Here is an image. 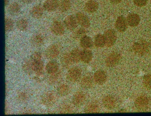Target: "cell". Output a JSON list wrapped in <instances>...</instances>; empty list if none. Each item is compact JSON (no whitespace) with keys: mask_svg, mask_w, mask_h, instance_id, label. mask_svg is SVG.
I'll return each mask as SVG.
<instances>
[{"mask_svg":"<svg viewBox=\"0 0 151 116\" xmlns=\"http://www.w3.org/2000/svg\"><path fill=\"white\" fill-rule=\"evenodd\" d=\"M81 76V70L78 67H73L70 69L67 74V78L70 82H77Z\"/></svg>","mask_w":151,"mask_h":116,"instance_id":"cell-2","label":"cell"},{"mask_svg":"<svg viewBox=\"0 0 151 116\" xmlns=\"http://www.w3.org/2000/svg\"><path fill=\"white\" fill-rule=\"evenodd\" d=\"M59 6V3L57 0H47L43 4L44 8L50 12L55 11Z\"/></svg>","mask_w":151,"mask_h":116,"instance_id":"cell-13","label":"cell"},{"mask_svg":"<svg viewBox=\"0 0 151 116\" xmlns=\"http://www.w3.org/2000/svg\"><path fill=\"white\" fill-rule=\"evenodd\" d=\"M76 18L78 23L81 26L84 28L89 27L90 26V21L88 17L81 12H78L76 15Z\"/></svg>","mask_w":151,"mask_h":116,"instance_id":"cell-11","label":"cell"},{"mask_svg":"<svg viewBox=\"0 0 151 116\" xmlns=\"http://www.w3.org/2000/svg\"><path fill=\"white\" fill-rule=\"evenodd\" d=\"M86 100V95L82 92H78L73 96L72 102L74 105L78 107L83 105Z\"/></svg>","mask_w":151,"mask_h":116,"instance_id":"cell-8","label":"cell"},{"mask_svg":"<svg viewBox=\"0 0 151 116\" xmlns=\"http://www.w3.org/2000/svg\"><path fill=\"white\" fill-rule=\"evenodd\" d=\"M60 54V49L56 44H52L47 48L45 50L46 57L49 59L56 58Z\"/></svg>","mask_w":151,"mask_h":116,"instance_id":"cell-4","label":"cell"},{"mask_svg":"<svg viewBox=\"0 0 151 116\" xmlns=\"http://www.w3.org/2000/svg\"><path fill=\"white\" fill-rule=\"evenodd\" d=\"M127 27L128 23L125 18L123 16L119 17L115 23V27L116 29L120 32H123L127 30Z\"/></svg>","mask_w":151,"mask_h":116,"instance_id":"cell-12","label":"cell"},{"mask_svg":"<svg viewBox=\"0 0 151 116\" xmlns=\"http://www.w3.org/2000/svg\"><path fill=\"white\" fill-rule=\"evenodd\" d=\"M41 102L42 104L44 105L47 107H50L52 106L54 103H55V97L54 95L51 93H46L42 96Z\"/></svg>","mask_w":151,"mask_h":116,"instance_id":"cell-10","label":"cell"},{"mask_svg":"<svg viewBox=\"0 0 151 116\" xmlns=\"http://www.w3.org/2000/svg\"><path fill=\"white\" fill-rule=\"evenodd\" d=\"M61 77V73L57 71L56 73L52 74L50 77L48 81L50 84H55L59 81Z\"/></svg>","mask_w":151,"mask_h":116,"instance_id":"cell-34","label":"cell"},{"mask_svg":"<svg viewBox=\"0 0 151 116\" xmlns=\"http://www.w3.org/2000/svg\"><path fill=\"white\" fill-rule=\"evenodd\" d=\"M23 70L26 74H31L33 72L32 66V61L26 60L24 61L22 64Z\"/></svg>","mask_w":151,"mask_h":116,"instance_id":"cell-29","label":"cell"},{"mask_svg":"<svg viewBox=\"0 0 151 116\" xmlns=\"http://www.w3.org/2000/svg\"><path fill=\"white\" fill-rule=\"evenodd\" d=\"M122 0H110V2L112 4H118L120 3Z\"/></svg>","mask_w":151,"mask_h":116,"instance_id":"cell-41","label":"cell"},{"mask_svg":"<svg viewBox=\"0 0 151 116\" xmlns=\"http://www.w3.org/2000/svg\"><path fill=\"white\" fill-rule=\"evenodd\" d=\"M32 66L33 72L36 73L37 74L40 75L42 74L43 71L44 64L41 59L32 61Z\"/></svg>","mask_w":151,"mask_h":116,"instance_id":"cell-17","label":"cell"},{"mask_svg":"<svg viewBox=\"0 0 151 116\" xmlns=\"http://www.w3.org/2000/svg\"><path fill=\"white\" fill-rule=\"evenodd\" d=\"M99 111L98 104L94 102L88 103L85 107V112L86 113H98Z\"/></svg>","mask_w":151,"mask_h":116,"instance_id":"cell-21","label":"cell"},{"mask_svg":"<svg viewBox=\"0 0 151 116\" xmlns=\"http://www.w3.org/2000/svg\"><path fill=\"white\" fill-rule=\"evenodd\" d=\"M61 63L65 68H68L73 64V62L70 56V54H65L61 57Z\"/></svg>","mask_w":151,"mask_h":116,"instance_id":"cell-26","label":"cell"},{"mask_svg":"<svg viewBox=\"0 0 151 116\" xmlns=\"http://www.w3.org/2000/svg\"><path fill=\"white\" fill-rule=\"evenodd\" d=\"M41 54L39 52H35L32 54L31 57V61H34L36 60H40L41 59Z\"/></svg>","mask_w":151,"mask_h":116,"instance_id":"cell-39","label":"cell"},{"mask_svg":"<svg viewBox=\"0 0 151 116\" xmlns=\"http://www.w3.org/2000/svg\"><path fill=\"white\" fill-rule=\"evenodd\" d=\"M94 44L97 47H103L105 45L104 36L101 34H97L94 38Z\"/></svg>","mask_w":151,"mask_h":116,"instance_id":"cell-31","label":"cell"},{"mask_svg":"<svg viewBox=\"0 0 151 116\" xmlns=\"http://www.w3.org/2000/svg\"><path fill=\"white\" fill-rule=\"evenodd\" d=\"M9 0H4V1H5V6H6L7 5H8V3H9Z\"/></svg>","mask_w":151,"mask_h":116,"instance_id":"cell-43","label":"cell"},{"mask_svg":"<svg viewBox=\"0 0 151 116\" xmlns=\"http://www.w3.org/2000/svg\"><path fill=\"white\" fill-rule=\"evenodd\" d=\"M132 49L134 52L138 55H145L149 51V45L145 40H140L134 44L132 46Z\"/></svg>","mask_w":151,"mask_h":116,"instance_id":"cell-1","label":"cell"},{"mask_svg":"<svg viewBox=\"0 0 151 116\" xmlns=\"http://www.w3.org/2000/svg\"><path fill=\"white\" fill-rule=\"evenodd\" d=\"M107 79V75L103 70H98L95 72L94 75V80L98 84H104Z\"/></svg>","mask_w":151,"mask_h":116,"instance_id":"cell-14","label":"cell"},{"mask_svg":"<svg viewBox=\"0 0 151 116\" xmlns=\"http://www.w3.org/2000/svg\"><path fill=\"white\" fill-rule=\"evenodd\" d=\"M34 0H22V1L25 4H30Z\"/></svg>","mask_w":151,"mask_h":116,"instance_id":"cell-42","label":"cell"},{"mask_svg":"<svg viewBox=\"0 0 151 116\" xmlns=\"http://www.w3.org/2000/svg\"><path fill=\"white\" fill-rule=\"evenodd\" d=\"M120 59V55L116 52H114L111 54L106 59V65L109 67H114L118 64Z\"/></svg>","mask_w":151,"mask_h":116,"instance_id":"cell-6","label":"cell"},{"mask_svg":"<svg viewBox=\"0 0 151 116\" xmlns=\"http://www.w3.org/2000/svg\"><path fill=\"white\" fill-rule=\"evenodd\" d=\"M86 31L84 29L80 28L73 34V37L75 39H81L84 36H86Z\"/></svg>","mask_w":151,"mask_h":116,"instance_id":"cell-35","label":"cell"},{"mask_svg":"<svg viewBox=\"0 0 151 116\" xmlns=\"http://www.w3.org/2000/svg\"></svg>","mask_w":151,"mask_h":116,"instance_id":"cell-44","label":"cell"},{"mask_svg":"<svg viewBox=\"0 0 151 116\" xmlns=\"http://www.w3.org/2000/svg\"><path fill=\"white\" fill-rule=\"evenodd\" d=\"M81 52L80 49L76 48L72 50L70 53V56L71 58L73 63H78L81 60Z\"/></svg>","mask_w":151,"mask_h":116,"instance_id":"cell-27","label":"cell"},{"mask_svg":"<svg viewBox=\"0 0 151 116\" xmlns=\"http://www.w3.org/2000/svg\"><path fill=\"white\" fill-rule=\"evenodd\" d=\"M70 7L71 3L70 0H62L59 4V10L62 12L67 11Z\"/></svg>","mask_w":151,"mask_h":116,"instance_id":"cell-32","label":"cell"},{"mask_svg":"<svg viewBox=\"0 0 151 116\" xmlns=\"http://www.w3.org/2000/svg\"><path fill=\"white\" fill-rule=\"evenodd\" d=\"M134 1L137 6L142 7L147 4L148 0H134Z\"/></svg>","mask_w":151,"mask_h":116,"instance_id":"cell-40","label":"cell"},{"mask_svg":"<svg viewBox=\"0 0 151 116\" xmlns=\"http://www.w3.org/2000/svg\"><path fill=\"white\" fill-rule=\"evenodd\" d=\"M93 54L91 51L87 49H83L81 52V60L84 63H88L91 61Z\"/></svg>","mask_w":151,"mask_h":116,"instance_id":"cell-23","label":"cell"},{"mask_svg":"<svg viewBox=\"0 0 151 116\" xmlns=\"http://www.w3.org/2000/svg\"><path fill=\"white\" fill-rule=\"evenodd\" d=\"M104 36L105 39V45L106 46L110 47L114 44L117 39V34L114 30L110 29L106 31Z\"/></svg>","mask_w":151,"mask_h":116,"instance_id":"cell-3","label":"cell"},{"mask_svg":"<svg viewBox=\"0 0 151 116\" xmlns=\"http://www.w3.org/2000/svg\"><path fill=\"white\" fill-rule=\"evenodd\" d=\"M28 23L25 19H21L17 23V26L18 30L21 31H25L27 28Z\"/></svg>","mask_w":151,"mask_h":116,"instance_id":"cell-33","label":"cell"},{"mask_svg":"<svg viewBox=\"0 0 151 116\" xmlns=\"http://www.w3.org/2000/svg\"><path fill=\"white\" fill-rule=\"evenodd\" d=\"M21 11L20 5L17 2L12 3L8 8L9 13L12 16H16L19 14Z\"/></svg>","mask_w":151,"mask_h":116,"instance_id":"cell-25","label":"cell"},{"mask_svg":"<svg viewBox=\"0 0 151 116\" xmlns=\"http://www.w3.org/2000/svg\"><path fill=\"white\" fill-rule=\"evenodd\" d=\"M127 21L130 26H136L139 23L140 19L138 15L134 13L129 14L127 18Z\"/></svg>","mask_w":151,"mask_h":116,"instance_id":"cell-16","label":"cell"},{"mask_svg":"<svg viewBox=\"0 0 151 116\" xmlns=\"http://www.w3.org/2000/svg\"><path fill=\"white\" fill-rule=\"evenodd\" d=\"M57 92L61 96H65L69 95L70 92L69 87L65 84L60 85L57 89Z\"/></svg>","mask_w":151,"mask_h":116,"instance_id":"cell-28","label":"cell"},{"mask_svg":"<svg viewBox=\"0 0 151 116\" xmlns=\"http://www.w3.org/2000/svg\"><path fill=\"white\" fill-rule=\"evenodd\" d=\"M92 79L89 76H86L82 79L81 85L83 89H88L91 88L93 86Z\"/></svg>","mask_w":151,"mask_h":116,"instance_id":"cell-30","label":"cell"},{"mask_svg":"<svg viewBox=\"0 0 151 116\" xmlns=\"http://www.w3.org/2000/svg\"><path fill=\"white\" fill-rule=\"evenodd\" d=\"M99 4L95 1H89L85 5L84 9L88 13H93L98 9Z\"/></svg>","mask_w":151,"mask_h":116,"instance_id":"cell-18","label":"cell"},{"mask_svg":"<svg viewBox=\"0 0 151 116\" xmlns=\"http://www.w3.org/2000/svg\"><path fill=\"white\" fill-rule=\"evenodd\" d=\"M45 69L48 74H52L58 71L59 69V64L56 61H50L47 64Z\"/></svg>","mask_w":151,"mask_h":116,"instance_id":"cell-22","label":"cell"},{"mask_svg":"<svg viewBox=\"0 0 151 116\" xmlns=\"http://www.w3.org/2000/svg\"><path fill=\"white\" fill-rule=\"evenodd\" d=\"M31 16L35 19H40L43 14V9L39 5L34 6L30 11Z\"/></svg>","mask_w":151,"mask_h":116,"instance_id":"cell-19","label":"cell"},{"mask_svg":"<svg viewBox=\"0 0 151 116\" xmlns=\"http://www.w3.org/2000/svg\"><path fill=\"white\" fill-rule=\"evenodd\" d=\"M92 40L90 37L85 36L82 38L80 41V45L83 48L88 49L92 47L93 45Z\"/></svg>","mask_w":151,"mask_h":116,"instance_id":"cell-24","label":"cell"},{"mask_svg":"<svg viewBox=\"0 0 151 116\" xmlns=\"http://www.w3.org/2000/svg\"><path fill=\"white\" fill-rule=\"evenodd\" d=\"M31 43L35 47H39L43 44V37L40 34H34L31 38Z\"/></svg>","mask_w":151,"mask_h":116,"instance_id":"cell-20","label":"cell"},{"mask_svg":"<svg viewBox=\"0 0 151 116\" xmlns=\"http://www.w3.org/2000/svg\"><path fill=\"white\" fill-rule=\"evenodd\" d=\"M149 100L146 96H141L137 98L135 102L136 107L139 110H143L147 108Z\"/></svg>","mask_w":151,"mask_h":116,"instance_id":"cell-9","label":"cell"},{"mask_svg":"<svg viewBox=\"0 0 151 116\" xmlns=\"http://www.w3.org/2000/svg\"><path fill=\"white\" fill-rule=\"evenodd\" d=\"M64 24L66 28L69 31L75 30L78 25V21L76 18L73 15H70L65 18Z\"/></svg>","mask_w":151,"mask_h":116,"instance_id":"cell-5","label":"cell"},{"mask_svg":"<svg viewBox=\"0 0 151 116\" xmlns=\"http://www.w3.org/2000/svg\"><path fill=\"white\" fill-rule=\"evenodd\" d=\"M13 28V21L10 18L5 19V31L6 32H10Z\"/></svg>","mask_w":151,"mask_h":116,"instance_id":"cell-36","label":"cell"},{"mask_svg":"<svg viewBox=\"0 0 151 116\" xmlns=\"http://www.w3.org/2000/svg\"><path fill=\"white\" fill-rule=\"evenodd\" d=\"M28 96L25 92H21L17 96V100L20 102H24L27 100Z\"/></svg>","mask_w":151,"mask_h":116,"instance_id":"cell-38","label":"cell"},{"mask_svg":"<svg viewBox=\"0 0 151 116\" xmlns=\"http://www.w3.org/2000/svg\"><path fill=\"white\" fill-rule=\"evenodd\" d=\"M143 84L147 89L151 90V74H148L144 77Z\"/></svg>","mask_w":151,"mask_h":116,"instance_id":"cell-37","label":"cell"},{"mask_svg":"<svg viewBox=\"0 0 151 116\" xmlns=\"http://www.w3.org/2000/svg\"><path fill=\"white\" fill-rule=\"evenodd\" d=\"M103 104L107 109H112L115 106L116 101L112 96L108 95L103 98Z\"/></svg>","mask_w":151,"mask_h":116,"instance_id":"cell-15","label":"cell"},{"mask_svg":"<svg viewBox=\"0 0 151 116\" xmlns=\"http://www.w3.org/2000/svg\"><path fill=\"white\" fill-rule=\"evenodd\" d=\"M50 30L56 36H62L65 33V28L63 24L59 21H55L52 23Z\"/></svg>","mask_w":151,"mask_h":116,"instance_id":"cell-7","label":"cell"}]
</instances>
